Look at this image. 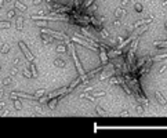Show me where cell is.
I'll use <instances>...</instances> for the list:
<instances>
[{
  "mask_svg": "<svg viewBox=\"0 0 167 138\" xmlns=\"http://www.w3.org/2000/svg\"><path fill=\"white\" fill-rule=\"evenodd\" d=\"M66 43H68V46H69V51H71V54H72L73 62H75V65H76L78 73L79 75H84L83 65H82V62H80V59H79V57H78V54H76V46H73L72 43H71V39H69V40H66Z\"/></svg>",
  "mask_w": 167,
  "mask_h": 138,
  "instance_id": "1",
  "label": "cell"
},
{
  "mask_svg": "<svg viewBox=\"0 0 167 138\" xmlns=\"http://www.w3.org/2000/svg\"><path fill=\"white\" fill-rule=\"evenodd\" d=\"M40 32H43V33H48V35H51L52 37H54V39H58V40H65V42H66V40H69L68 39V36H66V35H65V33L64 32H57V31H54V29H51V28H40Z\"/></svg>",
  "mask_w": 167,
  "mask_h": 138,
  "instance_id": "2",
  "label": "cell"
},
{
  "mask_svg": "<svg viewBox=\"0 0 167 138\" xmlns=\"http://www.w3.org/2000/svg\"><path fill=\"white\" fill-rule=\"evenodd\" d=\"M71 42L78 43V44H80V46H83V47H86V48H89V50H93V51H99V48H98V47H94V46H93V44H91L90 42L84 40L83 37L76 36V35H73V36L71 37Z\"/></svg>",
  "mask_w": 167,
  "mask_h": 138,
  "instance_id": "3",
  "label": "cell"
},
{
  "mask_svg": "<svg viewBox=\"0 0 167 138\" xmlns=\"http://www.w3.org/2000/svg\"><path fill=\"white\" fill-rule=\"evenodd\" d=\"M152 65H153V58L148 57V59H146L145 62L142 64V66H140V68H138V70H137V76H138V77H141V76L146 75L149 70H151Z\"/></svg>",
  "mask_w": 167,
  "mask_h": 138,
  "instance_id": "4",
  "label": "cell"
},
{
  "mask_svg": "<svg viewBox=\"0 0 167 138\" xmlns=\"http://www.w3.org/2000/svg\"><path fill=\"white\" fill-rule=\"evenodd\" d=\"M18 47H20V50L22 51V54L25 55V58H26L28 62H35V55L31 53V50L28 48V46L25 44V42L20 40V42H18Z\"/></svg>",
  "mask_w": 167,
  "mask_h": 138,
  "instance_id": "5",
  "label": "cell"
},
{
  "mask_svg": "<svg viewBox=\"0 0 167 138\" xmlns=\"http://www.w3.org/2000/svg\"><path fill=\"white\" fill-rule=\"evenodd\" d=\"M10 97H18V98H24V100H28V101H36L37 98L35 97V94H29V93H22V91H13L10 94Z\"/></svg>",
  "mask_w": 167,
  "mask_h": 138,
  "instance_id": "6",
  "label": "cell"
},
{
  "mask_svg": "<svg viewBox=\"0 0 167 138\" xmlns=\"http://www.w3.org/2000/svg\"><path fill=\"white\" fill-rule=\"evenodd\" d=\"M115 73H116L115 65H113V66H112L110 69H102V73H101V76H99V80H106V79H109L110 76H113Z\"/></svg>",
  "mask_w": 167,
  "mask_h": 138,
  "instance_id": "7",
  "label": "cell"
},
{
  "mask_svg": "<svg viewBox=\"0 0 167 138\" xmlns=\"http://www.w3.org/2000/svg\"><path fill=\"white\" fill-rule=\"evenodd\" d=\"M126 14H127V10H126L124 7L122 6V7H117V8L115 10V14H113V17H115V20H120V21H122V20L124 18Z\"/></svg>",
  "mask_w": 167,
  "mask_h": 138,
  "instance_id": "8",
  "label": "cell"
},
{
  "mask_svg": "<svg viewBox=\"0 0 167 138\" xmlns=\"http://www.w3.org/2000/svg\"><path fill=\"white\" fill-rule=\"evenodd\" d=\"M24 24H25V18L22 15H17L15 17V24H14L17 31H20V32L24 31Z\"/></svg>",
  "mask_w": 167,
  "mask_h": 138,
  "instance_id": "9",
  "label": "cell"
},
{
  "mask_svg": "<svg viewBox=\"0 0 167 138\" xmlns=\"http://www.w3.org/2000/svg\"><path fill=\"white\" fill-rule=\"evenodd\" d=\"M66 93H68V87H61V89H58V90L50 93V94H48V98L51 100L54 97H59V95H62V94H66Z\"/></svg>",
  "mask_w": 167,
  "mask_h": 138,
  "instance_id": "10",
  "label": "cell"
},
{
  "mask_svg": "<svg viewBox=\"0 0 167 138\" xmlns=\"http://www.w3.org/2000/svg\"><path fill=\"white\" fill-rule=\"evenodd\" d=\"M80 83H83V77H82V75H79L78 77L73 80L71 84H69V87H68V93H71L72 90H75V89H76V87H78V86L80 84Z\"/></svg>",
  "mask_w": 167,
  "mask_h": 138,
  "instance_id": "11",
  "label": "cell"
},
{
  "mask_svg": "<svg viewBox=\"0 0 167 138\" xmlns=\"http://www.w3.org/2000/svg\"><path fill=\"white\" fill-rule=\"evenodd\" d=\"M99 61H101V64L104 65V66L109 64V57H108L106 50H99Z\"/></svg>",
  "mask_w": 167,
  "mask_h": 138,
  "instance_id": "12",
  "label": "cell"
},
{
  "mask_svg": "<svg viewBox=\"0 0 167 138\" xmlns=\"http://www.w3.org/2000/svg\"><path fill=\"white\" fill-rule=\"evenodd\" d=\"M97 8H98V3H97V0H95L93 4L89 6V7H87L84 11H82V14H86V15L91 17V14H93V13H95V10H97Z\"/></svg>",
  "mask_w": 167,
  "mask_h": 138,
  "instance_id": "13",
  "label": "cell"
},
{
  "mask_svg": "<svg viewBox=\"0 0 167 138\" xmlns=\"http://www.w3.org/2000/svg\"><path fill=\"white\" fill-rule=\"evenodd\" d=\"M149 29V24H145V25H141V26H138L137 28V31L134 33H133V36L134 37H138V36H141L142 33L145 32V31H148Z\"/></svg>",
  "mask_w": 167,
  "mask_h": 138,
  "instance_id": "14",
  "label": "cell"
},
{
  "mask_svg": "<svg viewBox=\"0 0 167 138\" xmlns=\"http://www.w3.org/2000/svg\"><path fill=\"white\" fill-rule=\"evenodd\" d=\"M155 98H156V101L160 104L162 106H166V104H167V101H166V98H164V95H163L160 91L157 90V91H155Z\"/></svg>",
  "mask_w": 167,
  "mask_h": 138,
  "instance_id": "15",
  "label": "cell"
},
{
  "mask_svg": "<svg viewBox=\"0 0 167 138\" xmlns=\"http://www.w3.org/2000/svg\"><path fill=\"white\" fill-rule=\"evenodd\" d=\"M40 37H42V40L44 44H50V43L54 40V37L51 36V35H48V33H43L40 32Z\"/></svg>",
  "mask_w": 167,
  "mask_h": 138,
  "instance_id": "16",
  "label": "cell"
},
{
  "mask_svg": "<svg viewBox=\"0 0 167 138\" xmlns=\"http://www.w3.org/2000/svg\"><path fill=\"white\" fill-rule=\"evenodd\" d=\"M14 7H15L17 10H20L21 13H25V11L28 10L26 4H24V3H22V1H20V0H15V1H14Z\"/></svg>",
  "mask_w": 167,
  "mask_h": 138,
  "instance_id": "17",
  "label": "cell"
},
{
  "mask_svg": "<svg viewBox=\"0 0 167 138\" xmlns=\"http://www.w3.org/2000/svg\"><path fill=\"white\" fill-rule=\"evenodd\" d=\"M94 1H95V0H84L83 3L80 4V7H79V8H78V11H79V13H82V11H84V10H86V8H87V7H89V6H91V4H93Z\"/></svg>",
  "mask_w": 167,
  "mask_h": 138,
  "instance_id": "18",
  "label": "cell"
},
{
  "mask_svg": "<svg viewBox=\"0 0 167 138\" xmlns=\"http://www.w3.org/2000/svg\"><path fill=\"white\" fill-rule=\"evenodd\" d=\"M54 65H55L57 68L62 69V68L66 66V61H65L64 58H55V59H54Z\"/></svg>",
  "mask_w": 167,
  "mask_h": 138,
  "instance_id": "19",
  "label": "cell"
},
{
  "mask_svg": "<svg viewBox=\"0 0 167 138\" xmlns=\"http://www.w3.org/2000/svg\"><path fill=\"white\" fill-rule=\"evenodd\" d=\"M10 50H11V43L6 42V43H3V46L0 47V53H1V54H7Z\"/></svg>",
  "mask_w": 167,
  "mask_h": 138,
  "instance_id": "20",
  "label": "cell"
},
{
  "mask_svg": "<svg viewBox=\"0 0 167 138\" xmlns=\"http://www.w3.org/2000/svg\"><path fill=\"white\" fill-rule=\"evenodd\" d=\"M153 46L156 48H164V47H167V40H155Z\"/></svg>",
  "mask_w": 167,
  "mask_h": 138,
  "instance_id": "21",
  "label": "cell"
},
{
  "mask_svg": "<svg viewBox=\"0 0 167 138\" xmlns=\"http://www.w3.org/2000/svg\"><path fill=\"white\" fill-rule=\"evenodd\" d=\"M7 17H8V20H15V17H17V8L15 7H13V8H10V10L7 11Z\"/></svg>",
  "mask_w": 167,
  "mask_h": 138,
  "instance_id": "22",
  "label": "cell"
},
{
  "mask_svg": "<svg viewBox=\"0 0 167 138\" xmlns=\"http://www.w3.org/2000/svg\"><path fill=\"white\" fill-rule=\"evenodd\" d=\"M11 83H13V76H7V77H4L1 80V86L3 87H8V86H11Z\"/></svg>",
  "mask_w": 167,
  "mask_h": 138,
  "instance_id": "23",
  "label": "cell"
},
{
  "mask_svg": "<svg viewBox=\"0 0 167 138\" xmlns=\"http://www.w3.org/2000/svg\"><path fill=\"white\" fill-rule=\"evenodd\" d=\"M11 26H13V24L10 22V20L8 21H0V29H11Z\"/></svg>",
  "mask_w": 167,
  "mask_h": 138,
  "instance_id": "24",
  "label": "cell"
},
{
  "mask_svg": "<svg viewBox=\"0 0 167 138\" xmlns=\"http://www.w3.org/2000/svg\"><path fill=\"white\" fill-rule=\"evenodd\" d=\"M55 51L59 54H65L66 51H68V48H66V46L65 44H58L57 47H55Z\"/></svg>",
  "mask_w": 167,
  "mask_h": 138,
  "instance_id": "25",
  "label": "cell"
},
{
  "mask_svg": "<svg viewBox=\"0 0 167 138\" xmlns=\"http://www.w3.org/2000/svg\"><path fill=\"white\" fill-rule=\"evenodd\" d=\"M13 100H14V102H13V104H14V108H15L17 111H21L22 104H21V101L18 100V97H13Z\"/></svg>",
  "mask_w": 167,
  "mask_h": 138,
  "instance_id": "26",
  "label": "cell"
},
{
  "mask_svg": "<svg viewBox=\"0 0 167 138\" xmlns=\"http://www.w3.org/2000/svg\"><path fill=\"white\" fill-rule=\"evenodd\" d=\"M136 112H137V113H140V115L145 113V105L141 104V102H138V105L136 106Z\"/></svg>",
  "mask_w": 167,
  "mask_h": 138,
  "instance_id": "27",
  "label": "cell"
},
{
  "mask_svg": "<svg viewBox=\"0 0 167 138\" xmlns=\"http://www.w3.org/2000/svg\"><path fill=\"white\" fill-rule=\"evenodd\" d=\"M29 69H31V72L33 73V77H37V69H36V64L35 62H29Z\"/></svg>",
  "mask_w": 167,
  "mask_h": 138,
  "instance_id": "28",
  "label": "cell"
},
{
  "mask_svg": "<svg viewBox=\"0 0 167 138\" xmlns=\"http://www.w3.org/2000/svg\"><path fill=\"white\" fill-rule=\"evenodd\" d=\"M22 76H25L26 79H32L33 77V73L31 72V69H22Z\"/></svg>",
  "mask_w": 167,
  "mask_h": 138,
  "instance_id": "29",
  "label": "cell"
},
{
  "mask_svg": "<svg viewBox=\"0 0 167 138\" xmlns=\"http://www.w3.org/2000/svg\"><path fill=\"white\" fill-rule=\"evenodd\" d=\"M46 91H47V90H44V89H39V90H36V93H35V97L39 100L40 97H43L44 94H46Z\"/></svg>",
  "mask_w": 167,
  "mask_h": 138,
  "instance_id": "30",
  "label": "cell"
},
{
  "mask_svg": "<svg viewBox=\"0 0 167 138\" xmlns=\"http://www.w3.org/2000/svg\"><path fill=\"white\" fill-rule=\"evenodd\" d=\"M106 94V91H91V95L98 98V97H104Z\"/></svg>",
  "mask_w": 167,
  "mask_h": 138,
  "instance_id": "31",
  "label": "cell"
},
{
  "mask_svg": "<svg viewBox=\"0 0 167 138\" xmlns=\"http://www.w3.org/2000/svg\"><path fill=\"white\" fill-rule=\"evenodd\" d=\"M167 58V53L166 54H159V55H156L155 58H153V61H163V59Z\"/></svg>",
  "mask_w": 167,
  "mask_h": 138,
  "instance_id": "32",
  "label": "cell"
},
{
  "mask_svg": "<svg viewBox=\"0 0 167 138\" xmlns=\"http://www.w3.org/2000/svg\"><path fill=\"white\" fill-rule=\"evenodd\" d=\"M95 112H97L98 115H108V113H109V112H106L105 109H102L101 106H97V108H95Z\"/></svg>",
  "mask_w": 167,
  "mask_h": 138,
  "instance_id": "33",
  "label": "cell"
},
{
  "mask_svg": "<svg viewBox=\"0 0 167 138\" xmlns=\"http://www.w3.org/2000/svg\"><path fill=\"white\" fill-rule=\"evenodd\" d=\"M166 69H167V64H163L160 68L157 69V75H163L164 72H166Z\"/></svg>",
  "mask_w": 167,
  "mask_h": 138,
  "instance_id": "34",
  "label": "cell"
},
{
  "mask_svg": "<svg viewBox=\"0 0 167 138\" xmlns=\"http://www.w3.org/2000/svg\"><path fill=\"white\" fill-rule=\"evenodd\" d=\"M99 32H101V35H102V37H104V39H108V37H109V32H108L105 28H102Z\"/></svg>",
  "mask_w": 167,
  "mask_h": 138,
  "instance_id": "35",
  "label": "cell"
},
{
  "mask_svg": "<svg viewBox=\"0 0 167 138\" xmlns=\"http://www.w3.org/2000/svg\"><path fill=\"white\" fill-rule=\"evenodd\" d=\"M134 10H136L137 13H141V11H142V4H141V3H136V6H134Z\"/></svg>",
  "mask_w": 167,
  "mask_h": 138,
  "instance_id": "36",
  "label": "cell"
},
{
  "mask_svg": "<svg viewBox=\"0 0 167 138\" xmlns=\"http://www.w3.org/2000/svg\"><path fill=\"white\" fill-rule=\"evenodd\" d=\"M20 64H21V58H20V57H15V58L13 59V65H14V66H18Z\"/></svg>",
  "mask_w": 167,
  "mask_h": 138,
  "instance_id": "37",
  "label": "cell"
},
{
  "mask_svg": "<svg viewBox=\"0 0 167 138\" xmlns=\"http://www.w3.org/2000/svg\"><path fill=\"white\" fill-rule=\"evenodd\" d=\"M82 98H87L89 101L95 102V97H93V95H84V94H82Z\"/></svg>",
  "mask_w": 167,
  "mask_h": 138,
  "instance_id": "38",
  "label": "cell"
},
{
  "mask_svg": "<svg viewBox=\"0 0 167 138\" xmlns=\"http://www.w3.org/2000/svg\"><path fill=\"white\" fill-rule=\"evenodd\" d=\"M17 75H18V69L15 66H13V69L10 70V76H17Z\"/></svg>",
  "mask_w": 167,
  "mask_h": 138,
  "instance_id": "39",
  "label": "cell"
},
{
  "mask_svg": "<svg viewBox=\"0 0 167 138\" xmlns=\"http://www.w3.org/2000/svg\"><path fill=\"white\" fill-rule=\"evenodd\" d=\"M3 97H4V87L1 86L0 87V100H3Z\"/></svg>",
  "mask_w": 167,
  "mask_h": 138,
  "instance_id": "40",
  "label": "cell"
},
{
  "mask_svg": "<svg viewBox=\"0 0 167 138\" xmlns=\"http://www.w3.org/2000/svg\"><path fill=\"white\" fill-rule=\"evenodd\" d=\"M40 3H42V0H32V4L33 6H39Z\"/></svg>",
  "mask_w": 167,
  "mask_h": 138,
  "instance_id": "41",
  "label": "cell"
},
{
  "mask_svg": "<svg viewBox=\"0 0 167 138\" xmlns=\"http://www.w3.org/2000/svg\"><path fill=\"white\" fill-rule=\"evenodd\" d=\"M4 106H6V102L3 101V100H1V101H0V109H3Z\"/></svg>",
  "mask_w": 167,
  "mask_h": 138,
  "instance_id": "42",
  "label": "cell"
},
{
  "mask_svg": "<svg viewBox=\"0 0 167 138\" xmlns=\"http://www.w3.org/2000/svg\"><path fill=\"white\" fill-rule=\"evenodd\" d=\"M120 115H123V116H127V115H129V111H122V112H120Z\"/></svg>",
  "mask_w": 167,
  "mask_h": 138,
  "instance_id": "43",
  "label": "cell"
},
{
  "mask_svg": "<svg viewBox=\"0 0 167 138\" xmlns=\"http://www.w3.org/2000/svg\"><path fill=\"white\" fill-rule=\"evenodd\" d=\"M6 4V1L4 0H0V8H3V6Z\"/></svg>",
  "mask_w": 167,
  "mask_h": 138,
  "instance_id": "44",
  "label": "cell"
},
{
  "mask_svg": "<svg viewBox=\"0 0 167 138\" xmlns=\"http://www.w3.org/2000/svg\"><path fill=\"white\" fill-rule=\"evenodd\" d=\"M113 24H115L116 26H119V25H120V20H115V22H113Z\"/></svg>",
  "mask_w": 167,
  "mask_h": 138,
  "instance_id": "45",
  "label": "cell"
},
{
  "mask_svg": "<svg viewBox=\"0 0 167 138\" xmlns=\"http://www.w3.org/2000/svg\"><path fill=\"white\" fill-rule=\"evenodd\" d=\"M164 29L167 31V21H166V24H164Z\"/></svg>",
  "mask_w": 167,
  "mask_h": 138,
  "instance_id": "46",
  "label": "cell"
},
{
  "mask_svg": "<svg viewBox=\"0 0 167 138\" xmlns=\"http://www.w3.org/2000/svg\"><path fill=\"white\" fill-rule=\"evenodd\" d=\"M163 6H164V7H166V6H167V0H166V1H164V3H163Z\"/></svg>",
  "mask_w": 167,
  "mask_h": 138,
  "instance_id": "47",
  "label": "cell"
},
{
  "mask_svg": "<svg viewBox=\"0 0 167 138\" xmlns=\"http://www.w3.org/2000/svg\"><path fill=\"white\" fill-rule=\"evenodd\" d=\"M4 1H6V3H10V1H11V0H4Z\"/></svg>",
  "mask_w": 167,
  "mask_h": 138,
  "instance_id": "48",
  "label": "cell"
},
{
  "mask_svg": "<svg viewBox=\"0 0 167 138\" xmlns=\"http://www.w3.org/2000/svg\"><path fill=\"white\" fill-rule=\"evenodd\" d=\"M0 70H1V68H0Z\"/></svg>",
  "mask_w": 167,
  "mask_h": 138,
  "instance_id": "49",
  "label": "cell"
}]
</instances>
